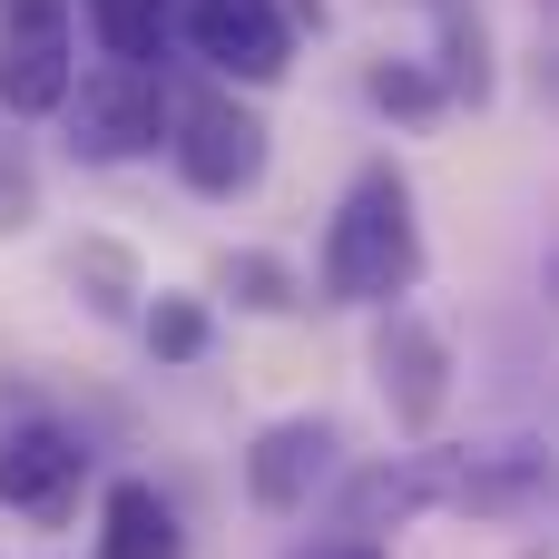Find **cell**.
I'll return each mask as SVG.
<instances>
[{
    "instance_id": "cell-1",
    "label": "cell",
    "mask_w": 559,
    "mask_h": 559,
    "mask_svg": "<svg viewBox=\"0 0 559 559\" xmlns=\"http://www.w3.org/2000/svg\"><path fill=\"white\" fill-rule=\"evenodd\" d=\"M314 275H324L334 305H364V314H393V305L423 285V216H413V177H403L393 157L354 167V187H344L334 216H324Z\"/></svg>"
},
{
    "instance_id": "cell-2",
    "label": "cell",
    "mask_w": 559,
    "mask_h": 559,
    "mask_svg": "<svg viewBox=\"0 0 559 559\" xmlns=\"http://www.w3.org/2000/svg\"><path fill=\"white\" fill-rule=\"evenodd\" d=\"M167 157H177V177H187L197 197L236 206V197H255V187H265L275 138H265V118H255V108H236L226 88H197V98H167Z\"/></svg>"
},
{
    "instance_id": "cell-3",
    "label": "cell",
    "mask_w": 559,
    "mask_h": 559,
    "mask_svg": "<svg viewBox=\"0 0 559 559\" xmlns=\"http://www.w3.org/2000/svg\"><path fill=\"white\" fill-rule=\"evenodd\" d=\"M59 118H69V147H79L88 167L147 157V147L167 138V79H157V69H118V59H98L88 79H69Z\"/></svg>"
},
{
    "instance_id": "cell-4",
    "label": "cell",
    "mask_w": 559,
    "mask_h": 559,
    "mask_svg": "<svg viewBox=\"0 0 559 559\" xmlns=\"http://www.w3.org/2000/svg\"><path fill=\"white\" fill-rule=\"evenodd\" d=\"M69 79H79L69 0H0V108L10 118H59Z\"/></svg>"
},
{
    "instance_id": "cell-5",
    "label": "cell",
    "mask_w": 559,
    "mask_h": 559,
    "mask_svg": "<svg viewBox=\"0 0 559 559\" xmlns=\"http://www.w3.org/2000/svg\"><path fill=\"white\" fill-rule=\"evenodd\" d=\"M177 39L216 69V79H246V88H265V79H285L295 69V20H285V0H187L177 10Z\"/></svg>"
},
{
    "instance_id": "cell-6",
    "label": "cell",
    "mask_w": 559,
    "mask_h": 559,
    "mask_svg": "<svg viewBox=\"0 0 559 559\" xmlns=\"http://www.w3.org/2000/svg\"><path fill=\"white\" fill-rule=\"evenodd\" d=\"M373 383H383V403H393L403 432H432L442 403H452V344H442L413 305H393V314L373 324Z\"/></svg>"
},
{
    "instance_id": "cell-7",
    "label": "cell",
    "mask_w": 559,
    "mask_h": 559,
    "mask_svg": "<svg viewBox=\"0 0 559 559\" xmlns=\"http://www.w3.org/2000/svg\"><path fill=\"white\" fill-rule=\"evenodd\" d=\"M334 423L324 413H285V423H265L255 442H246V501L255 511H305L324 481H334Z\"/></svg>"
},
{
    "instance_id": "cell-8",
    "label": "cell",
    "mask_w": 559,
    "mask_h": 559,
    "mask_svg": "<svg viewBox=\"0 0 559 559\" xmlns=\"http://www.w3.org/2000/svg\"><path fill=\"white\" fill-rule=\"evenodd\" d=\"M452 501H462V452H393L364 481H344V531L354 540L364 531H403V521L452 511Z\"/></svg>"
},
{
    "instance_id": "cell-9",
    "label": "cell",
    "mask_w": 559,
    "mask_h": 559,
    "mask_svg": "<svg viewBox=\"0 0 559 559\" xmlns=\"http://www.w3.org/2000/svg\"><path fill=\"white\" fill-rule=\"evenodd\" d=\"M88 481V442L69 423H10L0 432V511H59Z\"/></svg>"
},
{
    "instance_id": "cell-10",
    "label": "cell",
    "mask_w": 559,
    "mask_h": 559,
    "mask_svg": "<svg viewBox=\"0 0 559 559\" xmlns=\"http://www.w3.org/2000/svg\"><path fill=\"white\" fill-rule=\"evenodd\" d=\"M98 559H187V521L157 481H108L98 501Z\"/></svg>"
},
{
    "instance_id": "cell-11",
    "label": "cell",
    "mask_w": 559,
    "mask_h": 559,
    "mask_svg": "<svg viewBox=\"0 0 559 559\" xmlns=\"http://www.w3.org/2000/svg\"><path fill=\"white\" fill-rule=\"evenodd\" d=\"M88 29L118 69H157L177 39V0H88Z\"/></svg>"
},
{
    "instance_id": "cell-12",
    "label": "cell",
    "mask_w": 559,
    "mask_h": 559,
    "mask_svg": "<svg viewBox=\"0 0 559 559\" xmlns=\"http://www.w3.org/2000/svg\"><path fill=\"white\" fill-rule=\"evenodd\" d=\"M442 20V98H481L491 88V59H481V10L472 0H423Z\"/></svg>"
},
{
    "instance_id": "cell-13",
    "label": "cell",
    "mask_w": 559,
    "mask_h": 559,
    "mask_svg": "<svg viewBox=\"0 0 559 559\" xmlns=\"http://www.w3.org/2000/svg\"><path fill=\"white\" fill-rule=\"evenodd\" d=\"M206 334H216V324H206L197 295H157V305H147V354H157V364H197Z\"/></svg>"
},
{
    "instance_id": "cell-14",
    "label": "cell",
    "mask_w": 559,
    "mask_h": 559,
    "mask_svg": "<svg viewBox=\"0 0 559 559\" xmlns=\"http://www.w3.org/2000/svg\"><path fill=\"white\" fill-rule=\"evenodd\" d=\"M364 98H373V108H393V118H432V108H442V79H432V69H413V59H383V69L364 79Z\"/></svg>"
},
{
    "instance_id": "cell-15",
    "label": "cell",
    "mask_w": 559,
    "mask_h": 559,
    "mask_svg": "<svg viewBox=\"0 0 559 559\" xmlns=\"http://www.w3.org/2000/svg\"><path fill=\"white\" fill-rule=\"evenodd\" d=\"M226 285H236V305H255V314H285V305H295V275H285L275 255H226Z\"/></svg>"
},
{
    "instance_id": "cell-16",
    "label": "cell",
    "mask_w": 559,
    "mask_h": 559,
    "mask_svg": "<svg viewBox=\"0 0 559 559\" xmlns=\"http://www.w3.org/2000/svg\"><path fill=\"white\" fill-rule=\"evenodd\" d=\"M295 559H383L373 540H314V550H295Z\"/></svg>"
},
{
    "instance_id": "cell-17",
    "label": "cell",
    "mask_w": 559,
    "mask_h": 559,
    "mask_svg": "<svg viewBox=\"0 0 559 559\" xmlns=\"http://www.w3.org/2000/svg\"><path fill=\"white\" fill-rule=\"evenodd\" d=\"M285 20L295 29H324V0H285Z\"/></svg>"
}]
</instances>
